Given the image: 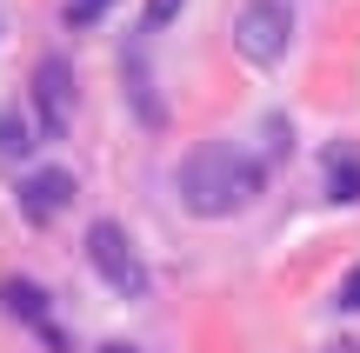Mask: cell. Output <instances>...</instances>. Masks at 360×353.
Masks as SVG:
<instances>
[{"label":"cell","instance_id":"obj_14","mask_svg":"<svg viewBox=\"0 0 360 353\" xmlns=\"http://www.w3.org/2000/svg\"><path fill=\"white\" fill-rule=\"evenodd\" d=\"M327 353H354V347H347V340H340V347H327Z\"/></svg>","mask_w":360,"mask_h":353},{"label":"cell","instance_id":"obj_3","mask_svg":"<svg viewBox=\"0 0 360 353\" xmlns=\"http://www.w3.org/2000/svg\"><path fill=\"white\" fill-rule=\"evenodd\" d=\"M287 40H294V7H287V0H247V7H240V20H233V47H240V60L274 67L287 53Z\"/></svg>","mask_w":360,"mask_h":353},{"label":"cell","instance_id":"obj_8","mask_svg":"<svg viewBox=\"0 0 360 353\" xmlns=\"http://www.w3.org/2000/svg\"><path fill=\"white\" fill-rule=\"evenodd\" d=\"M40 140V127L27 120V107H0V160H27Z\"/></svg>","mask_w":360,"mask_h":353},{"label":"cell","instance_id":"obj_6","mask_svg":"<svg viewBox=\"0 0 360 353\" xmlns=\"http://www.w3.org/2000/svg\"><path fill=\"white\" fill-rule=\"evenodd\" d=\"M0 300H7V314H13V320H27V327H40V333H47V347H60V353H67V333L53 327L47 293H40L34 280H7V287H0Z\"/></svg>","mask_w":360,"mask_h":353},{"label":"cell","instance_id":"obj_13","mask_svg":"<svg viewBox=\"0 0 360 353\" xmlns=\"http://www.w3.org/2000/svg\"><path fill=\"white\" fill-rule=\"evenodd\" d=\"M101 353H134V347H127V340H107V347H101Z\"/></svg>","mask_w":360,"mask_h":353},{"label":"cell","instance_id":"obj_11","mask_svg":"<svg viewBox=\"0 0 360 353\" xmlns=\"http://www.w3.org/2000/svg\"><path fill=\"white\" fill-rule=\"evenodd\" d=\"M174 13H180V0H147V27H167Z\"/></svg>","mask_w":360,"mask_h":353},{"label":"cell","instance_id":"obj_9","mask_svg":"<svg viewBox=\"0 0 360 353\" xmlns=\"http://www.w3.org/2000/svg\"><path fill=\"white\" fill-rule=\"evenodd\" d=\"M287 147H294V140H287V120H281V114H274V120H267V160H281V154H287Z\"/></svg>","mask_w":360,"mask_h":353},{"label":"cell","instance_id":"obj_4","mask_svg":"<svg viewBox=\"0 0 360 353\" xmlns=\"http://www.w3.org/2000/svg\"><path fill=\"white\" fill-rule=\"evenodd\" d=\"M34 127H40V140H60L74 127V67H67V53H47L34 67Z\"/></svg>","mask_w":360,"mask_h":353},{"label":"cell","instance_id":"obj_10","mask_svg":"<svg viewBox=\"0 0 360 353\" xmlns=\"http://www.w3.org/2000/svg\"><path fill=\"white\" fill-rule=\"evenodd\" d=\"M107 7H114V0H67V20H94V13H107Z\"/></svg>","mask_w":360,"mask_h":353},{"label":"cell","instance_id":"obj_5","mask_svg":"<svg viewBox=\"0 0 360 353\" xmlns=\"http://www.w3.org/2000/svg\"><path fill=\"white\" fill-rule=\"evenodd\" d=\"M74 207V173L67 167H34L20 180V213L34 227H47V220H60V213Z\"/></svg>","mask_w":360,"mask_h":353},{"label":"cell","instance_id":"obj_12","mask_svg":"<svg viewBox=\"0 0 360 353\" xmlns=\"http://www.w3.org/2000/svg\"><path fill=\"white\" fill-rule=\"evenodd\" d=\"M340 307H347V314H360V267L340 280Z\"/></svg>","mask_w":360,"mask_h":353},{"label":"cell","instance_id":"obj_2","mask_svg":"<svg viewBox=\"0 0 360 353\" xmlns=\"http://www.w3.org/2000/svg\"><path fill=\"white\" fill-rule=\"evenodd\" d=\"M87 260H94V274H101L114 293H127V300H147L141 247L127 240V227H120V220H94V227H87Z\"/></svg>","mask_w":360,"mask_h":353},{"label":"cell","instance_id":"obj_1","mask_svg":"<svg viewBox=\"0 0 360 353\" xmlns=\"http://www.w3.org/2000/svg\"><path fill=\"white\" fill-rule=\"evenodd\" d=\"M174 187H180V207H187V213H200V220H227V213H240V207L260 200L267 167H260L254 154H240V147L214 140V147H193V154L180 160Z\"/></svg>","mask_w":360,"mask_h":353},{"label":"cell","instance_id":"obj_7","mask_svg":"<svg viewBox=\"0 0 360 353\" xmlns=\"http://www.w3.org/2000/svg\"><path fill=\"white\" fill-rule=\"evenodd\" d=\"M327 200H340V207L360 200V154L354 147H334L327 154Z\"/></svg>","mask_w":360,"mask_h":353}]
</instances>
